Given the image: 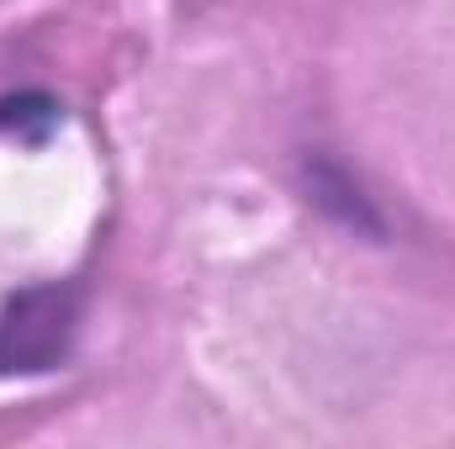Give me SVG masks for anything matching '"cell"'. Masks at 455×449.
<instances>
[{
  "label": "cell",
  "mask_w": 455,
  "mask_h": 449,
  "mask_svg": "<svg viewBox=\"0 0 455 449\" xmlns=\"http://www.w3.org/2000/svg\"><path fill=\"white\" fill-rule=\"evenodd\" d=\"M80 334V296L64 280L27 286L0 302V381L48 375L69 359Z\"/></svg>",
  "instance_id": "6da1fadb"
}]
</instances>
